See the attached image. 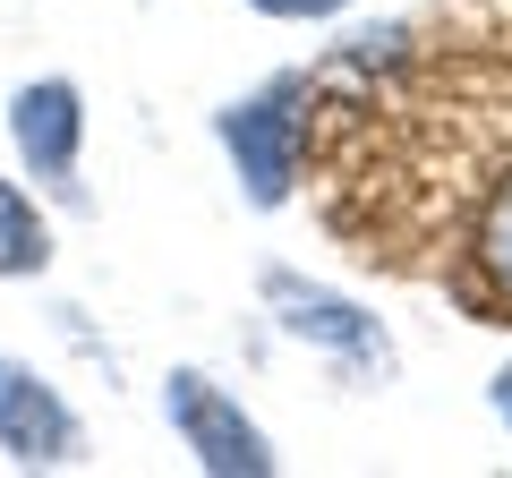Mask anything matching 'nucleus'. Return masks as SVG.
<instances>
[{
  "label": "nucleus",
  "mask_w": 512,
  "mask_h": 478,
  "mask_svg": "<svg viewBox=\"0 0 512 478\" xmlns=\"http://www.w3.org/2000/svg\"><path fill=\"white\" fill-rule=\"evenodd\" d=\"M0 453L18 470H77L86 461V427L60 402L52 376H35V359L0 350Z\"/></svg>",
  "instance_id": "20e7f679"
},
{
  "label": "nucleus",
  "mask_w": 512,
  "mask_h": 478,
  "mask_svg": "<svg viewBox=\"0 0 512 478\" xmlns=\"http://www.w3.org/2000/svg\"><path fill=\"white\" fill-rule=\"evenodd\" d=\"M256 291H265V308H274V325L291 333V342L342 359L350 376H384V368H393V333H384V316L359 308L350 291L308 282V274H291V265H265V274H256Z\"/></svg>",
  "instance_id": "f03ea898"
},
{
  "label": "nucleus",
  "mask_w": 512,
  "mask_h": 478,
  "mask_svg": "<svg viewBox=\"0 0 512 478\" xmlns=\"http://www.w3.org/2000/svg\"><path fill=\"white\" fill-rule=\"evenodd\" d=\"M308 103H316V86L291 69V77H274V86H256V94L214 111V137H222V154H231L256 214L291 205L299 171H308Z\"/></svg>",
  "instance_id": "f257e3e1"
},
{
  "label": "nucleus",
  "mask_w": 512,
  "mask_h": 478,
  "mask_svg": "<svg viewBox=\"0 0 512 478\" xmlns=\"http://www.w3.org/2000/svg\"><path fill=\"white\" fill-rule=\"evenodd\" d=\"M9 146L43 188L77 197V154H86V94L77 77H35L9 94Z\"/></svg>",
  "instance_id": "39448f33"
},
{
  "label": "nucleus",
  "mask_w": 512,
  "mask_h": 478,
  "mask_svg": "<svg viewBox=\"0 0 512 478\" xmlns=\"http://www.w3.org/2000/svg\"><path fill=\"white\" fill-rule=\"evenodd\" d=\"M256 18H282V26H316V18H342L350 0H248Z\"/></svg>",
  "instance_id": "6e6552de"
},
{
  "label": "nucleus",
  "mask_w": 512,
  "mask_h": 478,
  "mask_svg": "<svg viewBox=\"0 0 512 478\" xmlns=\"http://www.w3.org/2000/svg\"><path fill=\"white\" fill-rule=\"evenodd\" d=\"M461 308L478 325H512V171H495L470 197V231H461Z\"/></svg>",
  "instance_id": "423d86ee"
},
{
  "label": "nucleus",
  "mask_w": 512,
  "mask_h": 478,
  "mask_svg": "<svg viewBox=\"0 0 512 478\" xmlns=\"http://www.w3.org/2000/svg\"><path fill=\"white\" fill-rule=\"evenodd\" d=\"M52 265V222L18 180H0V282H35Z\"/></svg>",
  "instance_id": "0eeeda50"
},
{
  "label": "nucleus",
  "mask_w": 512,
  "mask_h": 478,
  "mask_svg": "<svg viewBox=\"0 0 512 478\" xmlns=\"http://www.w3.org/2000/svg\"><path fill=\"white\" fill-rule=\"evenodd\" d=\"M487 410H495V419L512 427V368H504V376H495V385H487Z\"/></svg>",
  "instance_id": "1a4fd4ad"
},
{
  "label": "nucleus",
  "mask_w": 512,
  "mask_h": 478,
  "mask_svg": "<svg viewBox=\"0 0 512 478\" xmlns=\"http://www.w3.org/2000/svg\"><path fill=\"white\" fill-rule=\"evenodd\" d=\"M163 419L171 436L188 444V461H197L205 478H274L282 453L265 444V427L239 410L231 385H214L205 368H171L163 376Z\"/></svg>",
  "instance_id": "7ed1b4c3"
}]
</instances>
